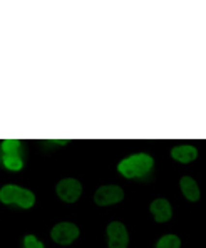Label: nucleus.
Masks as SVG:
<instances>
[{
  "mask_svg": "<svg viewBox=\"0 0 206 248\" xmlns=\"http://www.w3.org/2000/svg\"><path fill=\"white\" fill-rule=\"evenodd\" d=\"M3 165H5L7 170H10V171H19L20 168L24 166V163H22V159H20L19 156H15V155H7L5 159H3Z\"/></svg>",
  "mask_w": 206,
  "mask_h": 248,
  "instance_id": "nucleus-11",
  "label": "nucleus"
},
{
  "mask_svg": "<svg viewBox=\"0 0 206 248\" xmlns=\"http://www.w3.org/2000/svg\"><path fill=\"white\" fill-rule=\"evenodd\" d=\"M153 158L146 153H137V155H132L129 158L122 159L119 163L118 170L122 176L126 178H137V176H143L146 174L147 171L153 168Z\"/></svg>",
  "mask_w": 206,
  "mask_h": 248,
  "instance_id": "nucleus-1",
  "label": "nucleus"
},
{
  "mask_svg": "<svg viewBox=\"0 0 206 248\" xmlns=\"http://www.w3.org/2000/svg\"><path fill=\"white\" fill-rule=\"evenodd\" d=\"M19 144H20L19 140H3L2 141V148L7 155H14V151H17Z\"/></svg>",
  "mask_w": 206,
  "mask_h": 248,
  "instance_id": "nucleus-12",
  "label": "nucleus"
},
{
  "mask_svg": "<svg viewBox=\"0 0 206 248\" xmlns=\"http://www.w3.org/2000/svg\"><path fill=\"white\" fill-rule=\"evenodd\" d=\"M122 198H124V191L116 185L101 186V188L96 191V195H94V202H96L99 206L114 205V203L121 202Z\"/></svg>",
  "mask_w": 206,
  "mask_h": 248,
  "instance_id": "nucleus-3",
  "label": "nucleus"
},
{
  "mask_svg": "<svg viewBox=\"0 0 206 248\" xmlns=\"http://www.w3.org/2000/svg\"><path fill=\"white\" fill-rule=\"evenodd\" d=\"M107 238H109V248H128V230L119 221L107 225Z\"/></svg>",
  "mask_w": 206,
  "mask_h": 248,
  "instance_id": "nucleus-6",
  "label": "nucleus"
},
{
  "mask_svg": "<svg viewBox=\"0 0 206 248\" xmlns=\"http://www.w3.org/2000/svg\"><path fill=\"white\" fill-rule=\"evenodd\" d=\"M0 202L7 205H19L22 208H30L35 203V196L32 191L15 185H7L0 189Z\"/></svg>",
  "mask_w": 206,
  "mask_h": 248,
  "instance_id": "nucleus-2",
  "label": "nucleus"
},
{
  "mask_svg": "<svg viewBox=\"0 0 206 248\" xmlns=\"http://www.w3.org/2000/svg\"><path fill=\"white\" fill-rule=\"evenodd\" d=\"M179 185H181L183 195L186 196L190 202H198V200H200V188H198L196 181H194L193 178L183 176L181 181H179Z\"/></svg>",
  "mask_w": 206,
  "mask_h": 248,
  "instance_id": "nucleus-9",
  "label": "nucleus"
},
{
  "mask_svg": "<svg viewBox=\"0 0 206 248\" xmlns=\"http://www.w3.org/2000/svg\"><path fill=\"white\" fill-rule=\"evenodd\" d=\"M82 193V186L77 180L74 178H66V180H60L57 185V195L67 203H74L79 200Z\"/></svg>",
  "mask_w": 206,
  "mask_h": 248,
  "instance_id": "nucleus-5",
  "label": "nucleus"
},
{
  "mask_svg": "<svg viewBox=\"0 0 206 248\" xmlns=\"http://www.w3.org/2000/svg\"><path fill=\"white\" fill-rule=\"evenodd\" d=\"M24 245H25V248H44V245H42V243L39 242V240L35 238L34 235H27V236H25Z\"/></svg>",
  "mask_w": 206,
  "mask_h": 248,
  "instance_id": "nucleus-13",
  "label": "nucleus"
},
{
  "mask_svg": "<svg viewBox=\"0 0 206 248\" xmlns=\"http://www.w3.org/2000/svg\"><path fill=\"white\" fill-rule=\"evenodd\" d=\"M179 247H181V240L176 235H164L156 245V248H179Z\"/></svg>",
  "mask_w": 206,
  "mask_h": 248,
  "instance_id": "nucleus-10",
  "label": "nucleus"
},
{
  "mask_svg": "<svg viewBox=\"0 0 206 248\" xmlns=\"http://www.w3.org/2000/svg\"><path fill=\"white\" fill-rule=\"evenodd\" d=\"M149 210L158 223H164V221H168L169 218H171V205H169V202L164 198L154 200V202L151 203Z\"/></svg>",
  "mask_w": 206,
  "mask_h": 248,
  "instance_id": "nucleus-7",
  "label": "nucleus"
},
{
  "mask_svg": "<svg viewBox=\"0 0 206 248\" xmlns=\"http://www.w3.org/2000/svg\"><path fill=\"white\" fill-rule=\"evenodd\" d=\"M50 236H52L54 242L60 243V245H71V243L79 236V228L75 227L74 223L64 221V223H59L52 228Z\"/></svg>",
  "mask_w": 206,
  "mask_h": 248,
  "instance_id": "nucleus-4",
  "label": "nucleus"
},
{
  "mask_svg": "<svg viewBox=\"0 0 206 248\" xmlns=\"http://www.w3.org/2000/svg\"><path fill=\"white\" fill-rule=\"evenodd\" d=\"M171 156L179 163H191L196 159L198 149L190 144H181V146H176V148L171 149Z\"/></svg>",
  "mask_w": 206,
  "mask_h": 248,
  "instance_id": "nucleus-8",
  "label": "nucleus"
}]
</instances>
